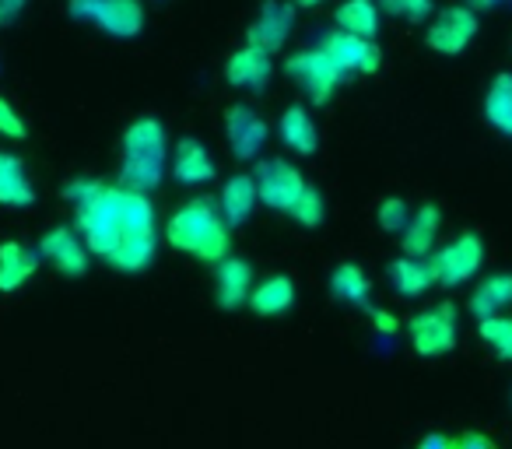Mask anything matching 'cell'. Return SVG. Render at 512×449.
Returning <instances> with one entry per match:
<instances>
[{
    "label": "cell",
    "mask_w": 512,
    "mask_h": 449,
    "mask_svg": "<svg viewBox=\"0 0 512 449\" xmlns=\"http://www.w3.org/2000/svg\"><path fill=\"white\" fill-rule=\"evenodd\" d=\"M323 0H292V8H320Z\"/></svg>",
    "instance_id": "obj_38"
},
{
    "label": "cell",
    "mask_w": 512,
    "mask_h": 449,
    "mask_svg": "<svg viewBox=\"0 0 512 449\" xmlns=\"http://www.w3.org/2000/svg\"><path fill=\"white\" fill-rule=\"evenodd\" d=\"M274 78L271 53L256 50V46H239L225 60V81L239 92H264Z\"/></svg>",
    "instance_id": "obj_14"
},
{
    "label": "cell",
    "mask_w": 512,
    "mask_h": 449,
    "mask_svg": "<svg viewBox=\"0 0 512 449\" xmlns=\"http://www.w3.org/2000/svg\"><path fill=\"white\" fill-rule=\"evenodd\" d=\"M337 29L358 39H376L379 36V4L376 0H344L337 8Z\"/></svg>",
    "instance_id": "obj_25"
},
{
    "label": "cell",
    "mask_w": 512,
    "mask_h": 449,
    "mask_svg": "<svg viewBox=\"0 0 512 449\" xmlns=\"http://www.w3.org/2000/svg\"><path fill=\"white\" fill-rule=\"evenodd\" d=\"M256 193H260V204L274 207V211H292L295 200L309 190L306 176L295 169L285 158H271V162L256 165Z\"/></svg>",
    "instance_id": "obj_8"
},
{
    "label": "cell",
    "mask_w": 512,
    "mask_h": 449,
    "mask_svg": "<svg viewBox=\"0 0 512 449\" xmlns=\"http://www.w3.org/2000/svg\"><path fill=\"white\" fill-rule=\"evenodd\" d=\"M323 50L330 53L341 74H376L383 67V50L376 46V39H358V36H348V32L334 29L327 32L323 39Z\"/></svg>",
    "instance_id": "obj_12"
},
{
    "label": "cell",
    "mask_w": 512,
    "mask_h": 449,
    "mask_svg": "<svg viewBox=\"0 0 512 449\" xmlns=\"http://www.w3.org/2000/svg\"><path fill=\"white\" fill-rule=\"evenodd\" d=\"M120 186L137 193H151L165 179L169 134L155 116H137L120 141Z\"/></svg>",
    "instance_id": "obj_3"
},
{
    "label": "cell",
    "mask_w": 512,
    "mask_h": 449,
    "mask_svg": "<svg viewBox=\"0 0 512 449\" xmlns=\"http://www.w3.org/2000/svg\"><path fill=\"white\" fill-rule=\"evenodd\" d=\"M39 257H43L57 274L78 281L88 274V257H92V253H88L85 239H81L78 232L67 229V225H57V229H50L43 239H39Z\"/></svg>",
    "instance_id": "obj_11"
},
{
    "label": "cell",
    "mask_w": 512,
    "mask_h": 449,
    "mask_svg": "<svg viewBox=\"0 0 512 449\" xmlns=\"http://www.w3.org/2000/svg\"><path fill=\"white\" fill-rule=\"evenodd\" d=\"M365 313H369V320H372V327L379 330V334H397L400 330V320L393 313H386V309H365Z\"/></svg>",
    "instance_id": "obj_35"
},
{
    "label": "cell",
    "mask_w": 512,
    "mask_h": 449,
    "mask_svg": "<svg viewBox=\"0 0 512 449\" xmlns=\"http://www.w3.org/2000/svg\"><path fill=\"white\" fill-rule=\"evenodd\" d=\"M292 25H295L292 4H285V0H264L260 15L246 29V46H256V50H264L274 57L278 50H285L288 36H292Z\"/></svg>",
    "instance_id": "obj_13"
},
{
    "label": "cell",
    "mask_w": 512,
    "mask_h": 449,
    "mask_svg": "<svg viewBox=\"0 0 512 449\" xmlns=\"http://www.w3.org/2000/svg\"><path fill=\"white\" fill-rule=\"evenodd\" d=\"M256 204H260V193H256V179L249 176V172H235V176L225 179V186H221L218 211H221V218H225L228 229H235V225H246L249 214L256 211Z\"/></svg>",
    "instance_id": "obj_18"
},
{
    "label": "cell",
    "mask_w": 512,
    "mask_h": 449,
    "mask_svg": "<svg viewBox=\"0 0 512 449\" xmlns=\"http://www.w3.org/2000/svg\"><path fill=\"white\" fill-rule=\"evenodd\" d=\"M39 271V257L18 239H4L0 243V295H11L32 281Z\"/></svg>",
    "instance_id": "obj_20"
},
{
    "label": "cell",
    "mask_w": 512,
    "mask_h": 449,
    "mask_svg": "<svg viewBox=\"0 0 512 449\" xmlns=\"http://www.w3.org/2000/svg\"><path fill=\"white\" fill-rule=\"evenodd\" d=\"M71 18L99 25L113 39H137L144 32V0H71Z\"/></svg>",
    "instance_id": "obj_5"
},
{
    "label": "cell",
    "mask_w": 512,
    "mask_h": 449,
    "mask_svg": "<svg viewBox=\"0 0 512 449\" xmlns=\"http://www.w3.org/2000/svg\"><path fill=\"white\" fill-rule=\"evenodd\" d=\"M484 264V239L477 232H460L456 239H449L446 246L428 257V267H432L435 285L442 288H460L481 271Z\"/></svg>",
    "instance_id": "obj_4"
},
{
    "label": "cell",
    "mask_w": 512,
    "mask_h": 449,
    "mask_svg": "<svg viewBox=\"0 0 512 449\" xmlns=\"http://www.w3.org/2000/svg\"><path fill=\"white\" fill-rule=\"evenodd\" d=\"M214 176L218 169H214V155L207 151V144H200L197 137H179L172 151V179L183 186H200L211 183Z\"/></svg>",
    "instance_id": "obj_16"
},
{
    "label": "cell",
    "mask_w": 512,
    "mask_h": 449,
    "mask_svg": "<svg viewBox=\"0 0 512 449\" xmlns=\"http://www.w3.org/2000/svg\"><path fill=\"white\" fill-rule=\"evenodd\" d=\"M64 193L74 204L78 236L92 257L123 274H141L155 264L158 221L148 193L85 176L71 179Z\"/></svg>",
    "instance_id": "obj_1"
},
{
    "label": "cell",
    "mask_w": 512,
    "mask_h": 449,
    "mask_svg": "<svg viewBox=\"0 0 512 449\" xmlns=\"http://www.w3.org/2000/svg\"><path fill=\"white\" fill-rule=\"evenodd\" d=\"M295 306V281L288 274H271L260 285H253L249 295V309L260 320H274V316H285Z\"/></svg>",
    "instance_id": "obj_21"
},
{
    "label": "cell",
    "mask_w": 512,
    "mask_h": 449,
    "mask_svg": "<svg viewBox=\"0 0 512 449\" xmlns=\"http://www.w3.org/2000/svg\"><path fill=\"white\" fill-rule=\"evenodd\" d=\"M414 449H453V439L442 432H428L425 439H418V446Z\"/></svg>",
    "instance_id": "obj_36"
},
{
    "label": "cell",
    "mask_w": 512,
    "mask_h": 449,
    "mask_svg": "<svg viewBox=\"0 0 512 449\" xmlns=\"http://www.w3.org/2000/svg\"><path fill=\"white\" fill-rule=\"evenodd\" d=\"M0 137H8V141H25V137H29V127H25L22 113H18L8 99H0Z\"/></svg>",
    "instance_id": "obj_31"
},
{
    "label": "cell",
    "mask_w": 512,
    "mask_h": 449,
    "mask_svg": "<svg viewBox=\"0 0 512 449\" xmlns=\"http://www.w3.org/2000/svg\"><path fill=\"white\" fill-rule=\"evenodd\" d=\"M285 71L292 74L295 85H299L302 92L316 102V106H323V102L334 99V92L344 81L341 67L330 60V53L323 50V46H316V50H299L295 57H288Z\"/></svg>",
    "instance_id": "obj_7"
},
{
    "label": "cell",
    "mask_w": 512,
    "mask_h": 449,
    "mask_svg": "<svg viewBox=\"0 0 512 449\" xmlns=\"http://www.w3.org/2000/svg\"><path fill=\"white\" fill-rule=\"evenodd\" d=\"M407 204L400 197H386L383 204H379V211H376V221H379V229L383 232H404V225H407Z\"/></svg>",
    "instance_id": "obj_30"
},
{
    "label": "cell",
    "mask_w": 512,
    "mask_h": 449,
    "mask_svg": "<svg viewBox=\"0 0 512 449\" xmlns=\"http://www.w3.org/2000/svg\"><path fill=\"white\" fill-rule=\"evenodd\" d=\"M32 204H36V186H32L29 172H25V162L0 148V207L25 211Z\"/></svg>",
    "instance_id": "obj_19"
},
{
    "label": "cell",
    "mask_w": 512,
    "mask_h": 449,
    "mask_svg": "<svg viewBox=\"0 0 512 449\" xmlns=\"http://www.w3.org/2000/svg\"><path fill=\"white\" fill-rule=\"evenodd\" d=\"M407 341L421 358L449 355L456 348V309L449 302H439L425 313H414L407 320Z\"/></svg>",
    "instance_id": "obj_6"
},
{
    "label": "cell",
    "mask_w": 512,
    "mask_h": 449,
    "mask_svg": "<svg viewBox=\"0 0 512 449\" xmlns=\"http://www.w3.org/2000/svg\"><path fill=\"white\" fill-rule=\"evenodd\" d=\"M292 221H299L302 229H320L323 218H327V204H323V193L316 190V186H309L306 193H302L299 200H295L292 211Z\"/></svg>",
    "instance_id": "obj_29"
},
{
    "label": "cell",
    "mask_w": 512,
    "mask_h": 449,
    "mask_svg": "<svg viewBox=\"0 0 512 449\" xmlns=\"http://www.w3.org/2000/svg\"><path fill=\"white\" fill-rule=\"evenodd\" d=\"M221 127H225V141H228V148H232V155L239 158V162H253V158L264 151L267 137H271L267 120L256 113L253 106H246V102H235V106H228Z\"/></svg>",
    "instance_id": "obj_10"
},
{
    "label": "cell",
    "mask_w": 512,
    "mask_h": 449,
    "mask_svg": "<svg viewBox=\"0 0 512 449\" xmlns=\"http://www.w3.org/2000/svg\"><path fill=\"white\" fill-rule=\"evenodd\" d=\"M249 295H253V267L242 257H225L218 264V274H214V299L225 313L232 309L249 306Z\"/></svg>",
    "instance_id": "obj_15"
},
{
    "label": "cell",
    "mask_w": 512,
    "mask_h": 449,
    "mask_svg": "<svg viewBox=\"0 0 512 449\" xmlns=\"http://www.w3.org/2000/svg\"><path fill=\"white\" fill-rule=\"evenodd\" d=\"M512 306V274L498 271L488 274V278L477 281V288L470 292L467 309L474 313V320H484V316H498L502 309Z\"/></svg>",
    "instance_id": "obj_22"
},
{
    "label": "cell",
    "mask_w": 512,
    "mask_h": 449,
    "mask_svg": "<svg viewBox=\"0 0 512 449\" xmlns=\"http://www.w3.org/2000/svg\"><path fill=\"white\" fill-rule=\"evenodd\" d=\"M278 130L285 148L295 151V155H316V148H320V130H316L306 106H288L278 120Z\"/></svg>",
    "instance_id": "obj_23"
},
{
    "label": "cell",
    "mask_w": 512,
    "mask_h": 449,
    "mask_svg": "<svg viewBox=\"0 0 512 449\" xmlns=\"http://www.w3.org/2000/svg\"><path fill=\"white\" fill-rule=\"evenodd\" d=\"M428 15H432V0H404L400 4V18H407L414 25H421Z\"/></svg>",
    "instance_id": "obj_33"
},
{
    "label": "cell",
    "mask_w": 512,
    "mask_h": 449,
    "mask_svg": "<svg viewBox=\"0 0 512 449\" xmlns=\"http://www.w3.org/2000/svg\"><path fill=\"white\" fill-rule=\"evenodd\" d=\"M29 0H0V29H11L25 15Z\"/></svg>",
    "instance_id": "obj_34"
},
{
    "label": "cell",
    "mask_w": 512,
    "mask_h": 449,
    "mask_svg": "<svg viewBox=\"0 0 512 449\" xmlns=\"http://www.w3.org/2000/svg\"><path fill=\"white\" fill-rule=\"evenodd\" d=\"M453 449H498V442L484 432H460L453 439Z\"/></svg>",
    "instance_id": "obj_32"
},
{
    "label": "cell",
    "mask_w": 512,
    "mask_h": 449,
    "mask_svg": "<svg viewBox=\"0 0 512 449\" xmlns=\"http://www.w3.org/2000/svg\"><path fill=\"white\" fill-rule=\"evenodd\" d=\"M369 292H372V281L358 264L334 267V274H330V295H334V299L351 302V306H358V309H369Z\"/></svg>",
    "instance_id": "obj_27"
},
{
    "label": "cell",
    "mask_w": 512,
    "mask_h": 449,
    "mask_svg": "<svg viewBox=\"0 0 512 449\" xmlns=\"http://www.w3.org/2000/svg\"><path fill=\"white\" fill-rule=\"evenodd\" d=\"M474 36H477V11L456 4V8H446L432 18V25L425 32V46L432 53H439V57H460L474 43Z\"/></svg>",
    "instance_id": "obj_9"
},
{
    "label": "cell",
    "mask_w": 512,
    "mask_h": 449,
    "mask_svg": "<svg viewBox=\"0 0 512 449\" xmlns=\"http://www.w3.org/2000/svg\"><path fill=\"white\" fill-rule=\"evenodd\" d=\"M165 243L176 253L200 264L218 267L225 257H232V229L221 218L218 204L207 197H193L179 204L165 221Z\"/></svg>",
    "instance_id": "obj_2"
},
{
    "label": "cell",
    "mask_w": 512,
    "mask_h": 449,
    "mask_svg": "<svg viewBox=\"0 0 512 449\" xmlns=\"http://www.w3.org/2000/svg\"><path fill=\"white\" fill-rule=\"evenodd\" d=\"M505 4H512V0H470V11H495Z\"/></svg>",
    "instance_id": "obj_37"
},
{
    "label": "cell",
    "mask_w": 512,
    "mask_h": 449,
    "mask_svg": "<svg viewBox=\"0 0 512 449\" xmlns=\"http://www.w3.org/2000/svg\"><path fill=\"white\" fill-rule=\"evenodd\" d=\"M477 337H481L502 362H512V316L509 313L477 320Z\"/></svg>",
    "instance_id": "obj_28"
},
{
    "label": "cell",
    "mask_w": 512,
    "mask_h": 449,
    "mask_svg": "<svg viewBox=\"0 0 512 449\" xmlns=\"http://www.w3.org/2000/svg\"><path fill=\"white\" fill-rule=\"evenodd\" d=\"M390 281H393V292H400L404 299H418V295H425L428 288L435 285L428 260H414V257H397V260H393V264H390Z\"/></svg>",
    "instance_id": "obj_26"
},
{
    "label": "cell",
    "mask_w": 512,
    "mask_h": 449,
    "mask_svg": "<svg viewBox=\"0 0 512 449\" xmlns=\"http://www.w3.org/2000/svg\"><path fill=\"white\" fill-rule=\"evenodd\" d=\"M481 109H484V120H488L498 134L512 137V74L502 71V74H495V78H491Z\"/></svg>",
    "instance_id": "obj_24"
},
{
    "label": "cell",
    "mask_w": 512,
    "mask_h": 449,
    "mask_svg": "<svg viewBox=\"0 0 512 449\" xmlns=\"http://www.w3.org/2000/svg\"><path fill=\"white\" fill-rule=\"evenodd\" d=\"M442 229V211L435 204H421L418 211L407 218L404 232H400V246H404V257L428 260L435 250V239Z\"/></svg>",
    "instance_id": "obj_17"
}]
</instances>
